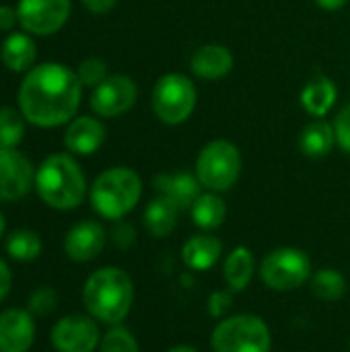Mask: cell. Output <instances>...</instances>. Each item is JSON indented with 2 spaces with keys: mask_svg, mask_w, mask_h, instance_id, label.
I'll return each instance as SVG.
<instances>
[{
  "mask_svg": "<svg viewBox=\"0 0 350 352\" xmlns=\"http://www.w3.org/2000/svg\"><path fill=\"white\" fill-rule=\"evenodd\" d=\"M83 82L64 64L45 62L33 66L21 82L19 107L27 122L54 128L70 122L80 105Z\"/></svg>",
  "mask_w": 350,
  "mask_h": 352,
  "instance_id": "6da1fadb",
  "label": "cell"
},
{
  "mask_svg": "<svg viewBox=\"0 0 350 352\" xmlns=\"http://www.w3.org/2000/svg\"><path fill=\"white\" fill-rule=\"evenodd\" d=\"M134 287L122 268H101L93 272L83 289L87 311L103 324H120L132 307Z\"/></svg>",
  "mask_w": 350,
  "mask_h": 352,
  "instance_id": "7a4b0ae2",
  "label": "cell"
},
{
  "mask_svg": "<svg viewBox=\"0 0 350 352\" xmlns=\"http://www.w3.org/2000/svg\"><path fill=\"white\" fill-rule=\"evenodd\" d=\"M39 198L58 210L76 208L87 196V179L78 163L64 153L50 155L35 173Z\"/></svg>",
  "mask_w": 350,
  "mask_h": 352,
  "instance_id": "3957f363",
  "label": "cell"
},
{
  "mask_svg": "<svg viewBox=\"0 0 350 352\" xmlns=\"http://www.w3.org/2000/svg\"><path fill=\"white\" fill-rule=\"evenodd\" d=\"M142 196V179L130 167H111L103 171L91 188V204L111 221L124 219Z\"/></svg>",
  "mask_w": 350,
  "mask_h": 352,
  "instance_id": "277c9868",
  "label": "cell"
},
{
  "mask_svg": "<svg viewBox=\"0 0 350 352\" xmlns=\"http://www.w3.org/2000/svg\"><path fill=\"white\" fill-rule=\"evenodd\" d=\"M241 153L231 140H210L196 159V177L208 192L231 190L241 175Z\"/></svg>",
  "mask_w": 350,
  "mask_h": 352,
  "instance_id": "5b68a950",
  "label": "cell"
},
{
  "mask_svg": "<svg viewBox=\"0 0 350 352\" xmlns=\"http://www.w3.org/2000/svg\"><path fill=\"white\" fill-rule=\"evenodd\" d=\"M153 111L167 126H179L190 120L198 103V89L192 78L179 72L159 76L153 87Z\"/></svg>",
  "mask_w": 350,
  "mask_h": 352,
  "instance_id": "8992f818",
  "label": "cell"
},
{
  "mask_svg": "<svg viewBox=\"0 0 350 352\" xmlns=\"http://www.w3.org/2000/svg\"><path fill=\"white\" fill-rule=\"evenodd\" d=\"M210 346L215 352H270V330L256 316H233L215 328Z\"/></svg>",
  "mask_w": 350,
  "mask_h": 352,
  "instance_id": "52a82bcc",
  "label": "cell"
},
{
  "mask_svg": "<svg viewBox=\"0 0 350 352\" xmlns=\"http://www.w3.org/2000/svg\"><path fill=\"white\" fill-rule=\"evenodd\" d=\"M311 276V262L305 252L295 248H281L270 252L262 266L260 278L272 291H295Z\"/></svg>",
  "mask_w": 350,
  "mask_h": 352,
  "instance_id": "ba28073f",
  "label": "cell"
},
{
  "mask_svg": "<svg viewBox=\"0 0 350 352\" xmlns=\"http://www.w3.org/2000/svg\"><path fill=\"white\" fill-rule=\"evenodd\" d=\"M138 87L126 74H109L91 93V109L101 118H118L136 105Z\"/></svg>",
  "mask_w": 350,
  "mask_h": 352,
  "instance_id": "9c48e42d",
  "label": "cell"
},
{
  "mask_svg": "<svg viewBox=\"0 0 350 352\" xmlns=\"http://www.w3.org/2000/svg\"><path fill=\"white\" fill-rule=\"evenodd\" d=\"M70 0H21L17 14L27 33L52 35L64 27L70 16Z\"/></svg>",
  "mask_w": 350,
  "mask_h": 352,
  "instance_id": "30bf717a",
  "label": "cell"
},
{
  "mask_svg": "<svg viewBox=\"0 0 350 352\" xmlns=\"http://www.w3.org/2000/svg\"><path fill=\"white\" fill-rule=\"evenodd\" d=\"M52 344L58 352H93L101 344L99 326L89 316H66L54 326Z\"/></svg>",
  "mask_w": 350,
  "mask_h": 352,
  "instance_id": "8fae6325",
  "label": "cell"
},
{
  "mask_svg": "<svg viewBox=\"0 0 350 352\" xmlns=\"http://www.w3.org/2000/svg\"><path fill=\"white\" fill-rule=\"evenodd\" d=\"M35 182L29 159L17 148H0V202L23 198Z\"/></svg>",
  "mask_w": 350,
  "mask_h": 352,
  "instance_id": "7c38bea8",
  "label": "cell"
},
{
  "mask_svg": "<svg viewBox=\"0 0 350 352\" xmlns=\"http://www.w3.org/2000/svg\"><path fill=\"white\" fill-rule=\"evenodd\" d=\"M107 241V233L97 221H80L76 223L64 239V252L74 262H91L95 260Z\"/></svg>",
  "mask_w": 350,
  "mask_h": 352,
  "instance_id": "4fadbf2b",
  "label": "cell"
},
{
  "mask_svg": "<svg viewBox=\"0 0 350 352\" xmlns=\"http://www.w3.org/2000/svg\"><path fill=\"white\" fill-rule=\"evenodd\" d=\"M35 338L33 316L25 309L0 314V352H27Z\"/></svg>",
  "mask_w": 350,
  "mask_h": 352,
  "instance_id": "5bb4252c",
  "label": "cell"
},
{
  "mask_svg": "<svg viewBox=\"0 0 350 352\" xmlns=\"http://www.w3.org/2000/svg\"><path fill=\"white\" fill-rule=\"evenodd\" d=\"M233 64H235V58L231 50L223 43H204L190 58V68L194 76L202 80L225 78L233 70Z\"/></svg>",
  "mask_w": 350,
  "mask_h": 352,
  "instance_id": "9a60e30c",
  "label": "cell"
},
{
  "mask_svg": "<svg viewBox=\"0 0 350 352\" xmlns=\"http://www.w3.org/2000/svg\"><path fill=\"white\" fill-rule=\"evenodd\" d=\"M153 188L157 190L159 196L169 198L179 210L192 208V204L198 200L202 194L200 188L202 184L198 182L196 175L188 171H175V173H157L153 177Z\"/></svg>",
  "mask_w": 350,
  "mask_h": 352,
  "instance_id": "2e32d148",
  "label": "cell"
},
{
  "mask_svg": "<svg viewBox=\"0 0 350 352\" xmlns=\"http://www.w3.org/2000/svg\"><path fill=\"white\" fill-rule=\"evenodd\" d=\"M105 142V126L93 116H80L70 122L64 144L74 155H93Z\"/></svg>",
  "mask_w": 350,
  "mask_h": 352,
  "instance_id": "e0dca14e",
  "label": "cell"
},
{
  "mask_svg": "<svg viewBox=\"0 0 350 352\" xmlns=\"http://www.w3.org/2000/svg\"><path fill=\"white\" fill-rule=\"evenodd\" d=\"M336 97H338L336 82L330 76H326V74H318L311 80H307L305 87L299 93L301 107L311 118H324V116H328L330 109L336 103Z\"/></svg>",
  "mask_w": 350,
  "mask_h": 352,
  "instance_id": "ac0fdd59",
  "label": "cell"
},
{
  "mask_svg": "<svg viewBox=\"0 0 350 352\" xmlns=\"http://www.w3.org/2000/svg\"><path fill=\"white\" fill-rule=\"evenodd\" d=\"M334 144H336L334 124L326 122L324 118H314L299 132V151L309 159H322L330 155Z\"/></svg>",
  "mask_w": 350,
  "mask_h": 352,
  "instance_id": "d6986e66",
  "label": "cell"
},
{
  "mask_svg": "<svg viewBox=\"0 0 350 352\" xmlns=\"http://www.w3.org/2000/svg\"><path fill=\"white\" fill-rule=\"evenodd\" d=\"M221 252H223V243L217 237L194 235L186 241V245L182 250V258L190 270L202 272L217 264V260L221 258Z\"/></svg>",
  "mask_w": 350,
  "mask_h": 352,
  "instance_id": "ffe728a7",
  "label": "cell"
},
{
  "mask_svg": "<svg viewBox=\"0 0 350 352\" xmlns=\"http://www.w3.org/2000/svg\"><path fill=\"white\" fill-rule=\"evenodd\" d=\"M177 219H179V208L169 198H165V196L153 198L146 204L144 214H142L146 231L153 237H159V239L173 233V229L177 225Z\"/></svg>",
  "mask_w": 350,
  "mask_h": 352,
  "instance_id": "44dd1931",
  "label": "cell"
},
{
  "mask_svg": "<svg viewBox=\"0 0 350 352\" xmlns=\"http://www.w3.org/2000/svg\"><path fill=\"white\" fill-rule=\"evenodd\" d=\"M37 58V50L31 37L25 33H10L2 43V62L12 72H29Z\"/></svg>",
  "mask_w": 350,
  "mask_h": 352,
  "instance_id": "7402d4cb",
  "label": "cell"
},
{
  "mask_svg": "<svg viewBox=\"0 0 350 352\" xmlns=\"http://www.w3.org/2000/svg\"><path fill=\"white\" fill-rule=\"evenodd\" d=\"M192 221L196 227L204 231L219 229L227 219V204L217 192H204L198 196V200L192 204Z\"/></svg>",
  "mask_w": 350,
  "mask_h": 352,
  "instance_id": "603a6c76",
  "label": "cell"
},
{
  "mask_svg": "<svg viewBox=\"0 0 350 352\" xmlns=\"http://www.w3.org/2000/svg\"><path fill=\"white\" fill-rule=\"evenodd\" d=\"M223 274L229 291L233 293L243 291L254 276V254L248 248H235L225 260Z\"/></svg>",
  "mask_w": 350,
  "mask_h": 352,
  "instance_id": "cb8c5ba5",
  "label": "cell"
},
{
  "mask_svg": "<svg viewBox=\"0 0 350 352\" xmlns=\"http://www.w3.org/2000/svg\"><path fill=\"white\" fill-rule=\"evenodd\" d=\"M41 237L31 229H17L6 239V254L17 262H33L41 254Z\"/></svg>",
  "mask_w": 350,
  "mask_h": 352,
  "instance_id": "d4e9b609",
  "label": "cell"
},
{
  "mask_svg": "<svg viewBox=\"0 0 350 352\" xmlns=\"http://www.w3.org/2000/svg\"><path fill=\"white\" fill-rule=\"evenodd\" d=\"M347 291L344 276L334 268H322L311 278V293L322 301H338Z\"/></svg>",
  "mask_w": 350,
  "mask_h": 352,
  "instance_id": "484cf974",
  "label": "cell"
},
{
  "mask_svg": "<svg viewBox=\"0 0 350 352\" xmlns=\"http://www.w3.org/2000/svg\"><path fill=\"white\" fill-rule=\"evenodd\" d=\"M25 134V116L12 107H0V148H14Z\"/></svg>",
  "mask_w": 350,
  "mask_h": 352,
  "instance_id": "4316f807",
  "label": "cell"
},
{
  "mask_svg": "<svg viewBox=\"0 0 350 352\" xmlns=\"http://www.w3.org/2000/svg\"><path fill=\"white\" fill-rule=\"evenodd\" d=\"M101 352H138V342L126 328L118 326L101 338Z\"/></svg>",
  "mask_w": 350,
  "mask_h": 352,
  "instance_id": "83f0119b",
  "label": "cell"
},
{
  "mask_svg": "<svg viewBox=\"0 0 350 352\" xmlns=\"http://www.w3.org/2000/svg\"><path fill=\"white\" fill-rule=\"evenodd\" d=\"M78 80L83 82V87H97L101 85L109 74H107V64L101 58H87L78 64L76 68Z\"/></svg>",
  "mask_w": 350,
  "mask_h": 352,
  "instance_id": "f1b7e54d",
  "label": "cell"
},
{
  "mask_svg": "<svg viewBox=\"0 0 350 352\" xmlns=\"http://www.w3.org/2000/svg\"><path fill=\"white\" fill-rule=\"evenodd\" d=\"M56 303H58V295L52 287H39L31 299H29V314L31 316H50L54 309H56Z\"/></svg>",
  "mask_w": 350,
  "mask_h": 352,
  "instance_id": "f546056e",
  "label": "cell"
},
{
  "mask_svg": "<svg viewBox=\"0 0 350 352\" xmlns=\"http://www.w3.org/2000/svg\"><path fill=\"white\" fill-rule=\"evenodd\" d=\"M334 132H336V144L340 146V151L350 155V103H347L334 118Z\"/></svg>",
  "mask_w": 350,
  "mask_h": 352,
  "instance_id": "4dcf8cb0",
  "label": "cell"
},
{
  "mask_svg": "<svg viewBox=\"0 0 350 352\" xmlns=\"http://www.w3.org/2000/svg\"><path fill=\"white\" fill-rule=\"evenodd\" d=\"M233 305V291H219L208 301V311L212 318H223Z\"/></svg>",
  "mask_w": 350,
  "mask_h": 352,
  "instance_id": "1f68e13d",
  "label": "cell"
},
{
  "mask_svg": "<svg viewBox=\"0 0 350 352\" xmlns=\"http://www.w3.org/2000/svg\"><path fill=\"white\" fill-rule=\"evenodd\" d=\"M111 239H113V243H116L118 248L126 250V248H130V245L134 243L136 231H134L132 225H128V223H118V225L113 227V231H111Z\"/></svg>",
  "mask_w": 350,
  "mask_h": 352,
  "instance_id": "d6a6232c",
  "label": "cell"
},
{
  "mask_svg": "<svg viewBox=\"0 0 350 352\" xmlns=\"http://www.w3.org/2000/svg\"><path fill=\"white\" fill-rule=\"evenodd\" d=\"M83 4H85L93 14H105V12H109V10L118 4V0H83Z\"/></svg>",
  "mask_w": 350,
  "mask_h": 352,
  "instance_id": "836d02e7",
  "label": "cell"
},
{
  "mask_svg": "<svg viewBox=\"0 0 350 352\" xmlns=\"http://www.w3.org/2000/svg\"><path fill=\"white\" fill-rule=\"evenodd\" d=\"M17 21H19L17 10H12L10 6H0V31H10Z\"/></svg>",
  "mask_w": 350,
  "mask_h": 352,
  "instance_id": "e575fe53",
  "label": "cell"
},
{
  "mask_svg": "<svg viewBox=\"0 0 350 352\" xmlns=\"http://www.w3.org/2000/svg\"><path fill=\"white\" fill-rule=\"evenodd\" d=\"M10 285H12V276H10V270L6 266L4 260H0V301L8 295L10 291Z\"/></svg>",
  "mask_w": 350,
  "mask_h": 352,
  "instance_id": "d590c367",
  "label": "cell"
},
{
  "mask_svg": "<svg viewBox=\"0 0 350 352\" xmlns=\"http://www.w3.org/2000/svg\"><path fill=\"white\" fill-rule=\"evenodd\" d=\"M320 8H324V10H340V8H344L347 6V2L349 0H314Z\"/></svg>",
  "mask_w": 350,
  "mask_h": 352,
  "instance_id": "8d00e7d4",
  "label": "cell"
},
{
  "mask_svg": "<svg viewBox=\"0 0 350 352\" xmlns=\"http://www.w3.org/2000/svg\"><path fill=\"white\" fill-rule=\"evenodd\" d=\"M167 352H198L196 349H192V346H173L171 351Z\"/></svg>",
  "mask_w": 350,
  "mask_h": 352,
  "instance_id": "74e56055",
  "label": "cell"
},
{
  "mask_svg": "<svg viewBox=\"0 0 350 352\" xmlns=\"http://www.w3.org/2000/svg\"><path fill=\"white\" fill-rule=\"evenodd\" d=\"M4 227H6V221H4V217H2V212H0V237L4 235Z\"/></svg>",
  "mask_w": 350,
  "mask_h": 352,
  "instance_id": "f35d334b",
  "label": "cell"
}]
</instances>
